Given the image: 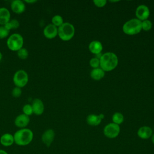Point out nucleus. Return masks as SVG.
Masks as SVG:
<instances>
[{
  "mask_svg": "<svg viewBox=\"0 0 154 154\" xmlns=\"http://www.w3.org/2000/svg\"><path fill=\"white\" fill-rule=\"evenodd\" d=\"M151 141H152V143L154 144V133L153 134V135H152V137H151Z\"/></svg>",
  "mask_w": 154,
  "mask_h": 154,
  "instance_id": "2f4dec72",
  "label": "nucleus"
},
{
  "mask_svg": "<svg viewBox=\"0 0 154 154\" xmlns=\"http://www.w3.org/2000/svg\"><path fill=\"white\" fill-rule=\"evenodd\" d=\"M112 123L118 125L122 124L124 121V116L120 112H115L112 116Z\"/></svg>",
  "mask_w": 154,
  "mask_h": 154,
  "instance_id": "aec40b11",
  "label": "nucleus"
},
{
  "mask_svg": "<svg viewBox=\"0 0 154 154\" xmlns=\"http://www.w3.org/2000/svg\"><path fill=\"white\" fill-rule=\"evenodd\" d=\"M55 136V131L52 129L46 130L42 135L41 140L42 143L47 147H49L54 140Z\"/></svg>",
  "mask_w": 154,
  "mask_h": 154,
  "instance_id": "1a4fd4ad",
  "label": "nucleus"
},
{
  "mask_svg": "<svg viewBox=\"0 0 154 154\" xmlns=\"http://www.w3.org/2000/svg\"><path fill=\"white\" fill-rule=\"evenodd\" d=\"M23 38L20 34L14 33L8 37L7 46L10 50L12 51H17L23 48Z\"/></svg>",
  "mask_w": 154,
  "mask_h": 154,
  "instance_id": "39448f33",
  "label": "nucleus"
},
{
  "mask_svg": "<svg viewBox=\"0 0 154 154\" xmlns=\"http://www.w3.org/2000/svg\"><path fill=\"white\" fill-rule=\"evenodd\" d=\"M99 60L100 67L104 72H109L114 70L117 66L119 63L117 56L111 52L104 53Z\"/></svg>",
  "mask_w": 154,
  "mask_h": 154,
  "instance_id": "f257e3e1",
  "label": "nucleus"
},
{
  "mask_svg": "<svg viewBox=\"0 0 154 154\" xmlns=\"http://www.w3.org/2000/svg\"><path fill=\"white\" fill-rule=\"evenodd\" d=\"M75 32L74 26L69 22H64L58 28V35L63 41L71 40Z\"/></svg>",
  "mask_w": 154,
  "mask_h": 154,
  "instance_id": "20e7f679",
  "label": "nucleus"
},
{
  "mask_svg": "<svg viewBox=\"0 0 154 154\" xmlns=\"http://www.w3.org/2000/svg\"><path fill=\"white\" fill-rule=\"evenodd\" d=\"M10 12L7 8H0V25H5L10 20Z\"/></svg>",
  "mask_w": 154,
  "mask_h": 154,
  "instance_id": "a211bd4d",
  "label": "nucleus"
},
{
  "mask_svg": "<svg viewBox=\"0 0 154 154\" xmlns=\"http://www.w3.org/2000/svg\"><path fill=\"white\" fill-rule=\"evenodd\" d=\"M0 154H8V153L2 149H0Z\"/></svg>",
  "mask_w": 154,
  "mask_h": 154,
  "instance_id": "7c9ffc66",
  "label": "nucleus"
},
{
  "mask_svg": "<svg viewBox=\"0 0 154 154\" xmlns=\"http://www.w3.org/2000/svg\"><path fill=\"white\" fill-rule=\"evenodd\" d=\"M31 106L32 108L33 113L34 114L40 116L43 113L44 109H45V106L43 101L41 99L38 98L34 99L32 102Z\"/></svg>",
  "mask_w": 154,
  "mask_h": 154,
  "instance_id": "9b49d317",
  "label": "nucleus"
},
{
  "mask_svg": "<svg viewBox=\"0 0 154 154\" xmlns=\"http://www.w3.org/2000/svg\"><path fill=\"white\" fill-rule=\"evenodd\" d=\"M14 143V140L13 135L10 133L4 134L0 137V143L5 147L10 146Z\"/></svg>",
  "mask_w": 154,
  "mask_h": 154,
  "instance_id": "f3484780",
  "label": "nucleus"
},
{
  "mask_svg": "<svg viewBox=\"0 0 154 154\" xmlns=\"http://www.w3.org/2000/svg\"><path fill=\"white\" fill-rule=\"evenodd\" d=\"M150 15V10L145 5H140L137 7L135 10L137 19L141 21L147 20Z\"/></svg>",
  "mask_w": 154,
  "mask_h": 154,
  "instance_id": "6e6552de",
  "label": "nucleus"
},
{
  "mask_svg": "<svg viewBox=\"0 0 154 154\" xmlns=\"http://www.w3.org/2000/svg\"><path fill=\"white\" fill-rule=\"evenodd\" d=\"M2 58V53H1V52L0 51V61L1 60Z\"/></svg>",
  "mask_w": 154,
  "mask_h": 154,
  "instance_id": "473e14b6",
  "label": "nucleus"
},
{
  "mask_svg": "<svg viewBox=\"0 0 154 154\" xmlns=\"http://www.w3.org/2000/svg\"><path fill=\"white\" fill-rule=\"evenodd\" d=\"M37 1L36 0H25L24 1V2H26V3H28V4H32V3H35Z\"/></svg>",
  "mask_w": 154,
  "mask_h": 154,
  "instance_id": "c756f323",
  "label": "nucleus"
},
{
  "mask_svg": "<svg viewBox=\"0 0 154 154\" xmlns=\"http://www.w3.org/2000/svg\"><path fill=\"white\" fill-rule=\"evenodd\" d=\"M20 23L16 19H13L11 20H10L4 26L6 27L7 29H8L9 31L12 29H17L19 27Z\"/></svg>",
  "mask_w": 154,
  "mask_h": 154,
  "instance_id": "412c9836",
  "label": "nucleus"
},
{
  "mask_svg": "<svg viewBox=\"0 0 154 154\" xmlns=\"http://www.w3.org/2000/svg\"><path fill=\"white\" fill-rule=\"evenodd\" d=\"M11 94L14 97H19L22 94V90L21 88L15 87L13 88L11 91Z\"/></svg>",
  "mask_w": 154,
  "mask_h": 154,
  "instance_id": "cd10ccee",
  "label": "nucleus"
},
{
  "mask_svg": "<svg viewBox=\"0 0 154 154\" xmlns=\"http://www.w3.org/2000/svg\"><path fill=\"white\" fill-rule=\"evenodd\" d=\"M91 78L96 81H99L102 79L105 76V72L100 67L93 69L90 73Z\"/></svg>",
  "mask_w": 154,
  "mask_h": 154,
  "instance_id": "6ab92c4d",
  "label": "nucleus"
},
{
  "mask_svg": "<svg viewBox=\"0 0 154 154\" xmlns=\"http://www.w3.org/2000/svg\"><path fill=\"white\" fill-rule=\"evenodd\" d=\"M26 6L24 1L21 0H14L11 3V10L16 14H21L25 11Z\"/></svg>",
  "mask_w": 154,
  "mask_h": 154,
  "instance_id": "4468645a",
  "label": "nucleus"
},
{
  "mask_svg": "<svg viewBox=\"0 0 154 154\" xmlns=\"http://www.w3.org/2000/svg\"><path fill=\"white\" fill-rule=\"evenodd\" d=\"M104 118V114H100L99 115L96 114H89L86 119V121L88 125L92 126H96L99 125L102 122V120Z\"/></svg>",
  "mask_w": 154,
  "mask_h": 154,
  "instance_id": "2eb2a0df",
  "label": "nucleus"
},
{
  "mask_svg": "<svg viewBox=\"0 0 154 154\" xmlns=\"http://www.w3.org/2000/svg\"><path fill=\"white\" fill-rule=\"evenodd\" d=\"M28 75L24 70H18L13 75V81L16 87L22 88L25 87L28 82Z\"/></svg>",
  "mask_w": 154,
  "mask_h": 154,
  "instance_id": "423d86ee",
  "label": "nucleus"
},
{
  "mask_svg": "<svg viewBox=\"0 0 154 154\" xmlns=\"http://www.w3.org/2000/svg\"><path fill=\"white\" fill-rule=\"evenodd\" d=\"M152 27V23L150 20L147 19V20L141 21V28L143 30L148 31L151 29Z\"/></svg>",
  "mask_w": 154,
  "mask_h": 154,
  "instance_id": "b1692460",
  "label": "nucleus"
},
{
  "mask_svg": "<svg viewBox=\"0 0 154 154\" xmlns=\"http://www.w3.org/2000/svg\"><path fill=\"white\" fill-rule=\"evenodd\" d=\"M10 31L4 25H0V39L6 38L9 34Z\"/></svg>",
  "mask_w": 154,
  "mask_h": 154,
  "instance_id": "a878e982",
  "label": "nucleus"
},
{
  "mask_svg": "<svg viewBox=\"0 0 154 154\" xmlns=\"http://www.w3.org/2000/svg\"><path fill=\"white\" fill-rule=\"evenodd\" d=\"M63 23V19L60 15H55L52 18V24H53L57 28L60 26Z\"/></svg>",
  "mask_w": 154,
  "mask_h": 154,
  "instance_id": "4be33fe9",
  "label": "nucleus"
},
{
  "mask_svg": "<svg viewBox=\"0 0 154 154\" xmlns=\"http://www.w3.org/2000/svg\"><path fill=\"white\" fill-rule=\"evenodd\" d=\"M89 63L92 68H98L100 66V60L96 57H93L90 59Z\"/></svg>",
  "mask_w": 154,
  "mask_h": 154,
  "instance_id": "bb28decb",
  "label": "nucleus"
},
{
  "mask_svg": "<svg viewBox=\"0 0 154 154\" xmlns=\"http://www.w3.org/2000/svg\"><path fill=\"white\" fill-rule=\"evenodd\" d=\"M14 143L18 146H24L29 144L33 140L32 131L28 128H22L17 130L13 135Z\"/></svg>",
  "mask_w": 154,
  "mask_h": 154,
  "instance_id": "f03ea898",
  "label": "nucleus"
},
{
  "mask_svg": "<svg viewBox=\"0 0 154 154\" xmlns=\"http://www.w3.org/2000/svg\"><path fill=\"white\" fill-rule=\"evenodd\" d=\"M17 55L20 59L25 60L28 58L29 55V52L27 49L23 47L17 51Z\"/></svg>",
  "mask_w": 154,
  "mask_h": 154,
  "instance_id": "5701e85b",
  "label": "nucleus"
},
{
  "mask_svg": "<svg viewBox=\"0 0 154 154\" xmlns=\"http://www.w3.org/2000/svg\"><path fill=\"white\" fill-rule=\"evenodd\" d=\"M22 112H23V114L28 116H29L32 114H33L31 104H29V103L25 104L22 108Z\"/></svg>",
  "mask_w": 154,
  "mask_h": 154,
  "instance_id": "393cba45",
  "label": "nucleus"
},
{
  "mask_svg": "<svg viewBox=\"0 0 154 154\" xmlns=\"http://www.w3.org/2000/svg\"><path fill=\"white\" fill-rule=\"evenodd\" d=\"M103 49V46L100 42L97 40H94L90 43L88 45L89 51L93 54L97 55L100 54Z\"/></svg>",
  "mask_w": 154,
  "mask_h": 154,
  "instance_id": "dca6fc26",
  "label": "nucleus"
},
{
  "mask_svg": "<svg viewBox=\"0 0 154 154\" xmlns=\"http://www.w3.org/2000/svg\"><path fill=\"white\" fill-rule=\"evenodd\" d=\"M120 132V126L114 123L107 124L103 128V132L104 135L110 139H113L118 137Z\"/></svg>",
  "mask_w": 154,
  "mask_h": 154,
  "instance_id": "0eeeda50",
  "label": "nucleus"
},
{
  "mask_svg": "<svg viewBox=\"0 0 154 154\" xmlns=\"http://www.w3.org/2000/svg\"><path fill=\"white\" fill-rule=\"evenodd\" d=\"M93 2L96 7L101 8L106 5L107 1L106 0H94L93 1Z\"/></svg>",
  "mask_w": 154,
  "mask_h": 154,
  "instance_id": "c85d7f7f",
  "label": "nucleus"
},
{
  "mask_svg": "<svg viewBox=\"0 0 154 154\" xmlns=\"http://www.w3.org/2000/svg\"><path fill=\"white\" fill-rule=\"evenodd\" d=\"M153 134L152 129L148 126H143L137 131V135L142 140H147L151 138Z\"/></svg>",
  "mask_w": 154,
  "mask_h": 154,
  "instance_id": "f8f14e48",
  "label": "nucleus"
},
{
  "mask_svg": "<svg viewBox=\"0 0 154 154\" xmlns=\"http://www.w3.org/2000/svg\"><path fill=\"white\" fill-rule=\"evenodd\" d=\"M122 29L124 33L127 35H132L137 34L142 29L141 21L137 18L131 19L123 24Z\"/></svg>",
  "mask_w": 154,
  "mask_h": 154,
  "instance_id": "7ed1b4c3",
  "label": "nucleus"
},
{
  "mask_svg": "<svg viewBox=\"0 0 154 154\" xmlns=\"http://www.w3.org/2000/svg\"><path fill=\"white\" fill-rule=\"evenodd\" d=\"M30 121L29 116L24 114H20L18 115L15 120H14V125L22 129L25 128V127L29 124Z\"/></svg>",
  "mask_w": 154,
  "mask_h": 154,
  "instance_id": "ddd939ff",
  "label": "nucleus"
},
{
  "mask_svg": "<svg viewBox=\"0 0 154 154\" xmlns=\"http://www.w3.org/2000/svg\"><path fill=\"white\" fill-rule=\"evenodd\" d=\"M43 35L48 39L54 38L58 35V28L53 24L49 23L43 29Z\"/></svg>",
  "mask_w": 154,
  "mask_h": 154,
  "instance_id": "9d476101",
  "label": "nucleus"
}]
</instances>
